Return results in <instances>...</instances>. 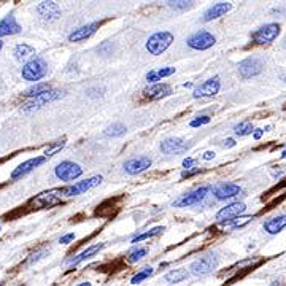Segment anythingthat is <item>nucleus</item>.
Segmentation results:
<instances>
[{
	"label": "nucleus",
	"mask_w": 286,
	"mask_h": 286,
	"mask_svg": "<svg viewBox=\"0 0 286 286\" xmlns=\"http://www.w3.org/2000/svg\"><path fill=\"white\" fill-rule=\"evenodd\" d=\"M212 186L210 185H204L197 189H194L188 194H185V196H181L180 199H177L174 202V207H191V205H196V204H201L205 197L207 194L210 192Z\"/></svg>",
	"instance_id": "nucleus-5"
},
{
	"label": "nucleus",
	"mask_w": 286,
	"mask_h": 286,
	"mask_svg": "<svg viewBox=\"0 0 286 286\" xmlns=\"http://www.w3.org/2000/svg\"><path fill=\"white\" fill-rule=\"evenodd\" d=\"M102 180H103L102 175L91 177V178H88V180H84V181H78V183L73 185V186L64 188V189H62V194H64V196H69V197L78 196V194H84L86 191H89V189L96 188L97 185H100Z\"/></svg>",
	"instance_id": "nucleus-7"
},
{
	"label": "nucleus",
	"mask_w": 286,
	"mask_h": 286,
	"mask_svg": "<svg viewBox=\"0 0 286 286\" xmlns=\"http://www.w3.org/2000/svg\"><path fill=\"white\" fill-rule=\"evenodd\" d=\"M263 72V62L258 58H246L239 62V73L243 78H253Z\"/></svg>",
	"instance_id": "nucleus-11"
},
{
	"label": "nucleus",
	"mask_w": 286,
	"mask_h": 286,
	"mask_svg": "<svg viewBox=\"0 0 286 286\" xmlns=\"http://www.w3.org/2000/svg\"><path fill=\"white\" fill-rule=\"evenodd\" d=\"M281 158H286V150H284V151L281 153Z\"/></svg>",
	"instance_id": "nucleus-46"
},
{
	"label": "nucleus",
	"mask_w": 286,
	"mask_h": 286,
	"mask_svg": "<svg viewBox=\"0 0 286 286\" xmlns=\"http://www.w3.org/2000/svg\"><path fill=\"white\" fill-rule=\"evenodd\" d=\"M78 286H91V283L86 281V283H81V284H78Z\"/></svg>",
	"instance_id": "nucleus-45"
},
{
	"label": "nucleus",
	"mask_w": 286,
	"mask_h": 286,
	"mask_svg": "<svg viewBox=\"0 0 286 286\" xmlns=\"http://www.w3.org/2000/svg\"><path fill=\"white\" fill-rule=\"evenodd\" d=\"M147 253H148L147 248H137L135 251H132L131 254H129V263H137V261H140V259L145 256Z\"/></svg>",
	"instance_id": "nucleus-34"
},
{
	"label": "nucleus",
	"mask_w": 286,
	"mask_h": 286,
	"mask_svg": "<svg viewBox=\"0 0 286 286\" xmlns=\"http://www.w3.org/2000/svg\"><path fill=\"white\" fill-rule=\"evenodd\" d=\"M13 54H15V58L18 61H27L29 58H32L35 54V51L29 45H16L15 49H13Z\"/></svg>",
	"instance_id": "nucleus-26"
},
{
	"label": "nucleus",
	"mask_w": 286,
	"mask_h": 286,
	"mask_svg": "<svg viewBox=\"0 0 286 286\" xmlns=\"http://www.w3.org/2000/svg\"><path fill=\"white\" fill-rule=\"evenodd\" d=\"M124 132H126V127L121 123H115V124H111V126H108L105 129V135L107 137H120Z\"/></svg>",
	"instance_id": "nucleus-30"
},
{
	"label": "nucleus",
	"mask_w": 286,
	"mask_h": 286,
	"mask_svg": "<svg viewBox=\"0 0 286 286\" xmlns=\"http://www.w3.org/2000/svg\"><path fill=\"white\" fill-rule=\"evenodd\" d=\"M254 131L253 129V124L251 121H242L240 124H237L236 127H234V132H236V135L239 137H243V135H248Z\"/></svg>",
	"instance_id": "nucleus-29"
},
{
	"label": "nucleus",
	"mask_w": 286,
	"mask_h": 286,
	"mask_svg": "<svg viewBox=\"0 0 286 286\" xmlns=\"http://www.w3.org/2000/svg\"><path fill=\"white\" fill-rule=\"evenodd\" d=\"M46 72H48L46 62L42 58H34L22 67V78L27 81H38L46 75Z\"/></svg>",
	"instance_id": "nucleus-2"
},
{
	"label": "nucleus",
	"mask_w": 286,
	"mask_h": 286,
	"mask_svg": "<svg viewBox=\"0 0 286 286\" xmlns=\"http://www.w3.org/2000/svg\"><path fill=\"white\" fill-rule=\"evenodd\" d=\"M143 94H145V97H148L150 100H159V99H164L167 96L172 94V88L168 84H153L150 88H147L145 91H143Z\"/></svg>",
	"instance_id": "nucleus-20"
},
{
	"label": "nucleus",
	"mask_w": 286,
	"mask_h": 286,
	"mask_svg": "<svg viewBox=\"0 0 286 286\" xmlns=\"http://www.w3.org/2000/svg\"><path fill=\"white\" fill-rule=\"evenodd\" d=\"M209 123H210V116L202 115V116H197L196 120H192V121H191V127H199V126L209 124Z\"/></svg>",
	"instance_id": "nucleus-36"
},
{
	"label": "nucleus",
	"mask_w": 286,
	"mask_h": 286,
	"mask_svg": "<svg viewBox=\"0 0 286 286\" xmlns=\"http://www.w3.org/2000/svg\"><path fill=\"white\" fill-rule=\"evenodd\" d=\"M64 145H66V140H61L59 143H58V145H54L53 148H49V150H46L45 151V156H46V158H49V156H53L54 153H58V151H61L62 148H64Z\"/></svg>",
	"instance_id": "nucleus-37"
},
{
	"label": "nucleus",
	"mask_w": 286,
	"mask_h": 286,
	"mask_svg": "<svg viewBox=\"0 0 286 286\" xmlns=\"http://www.w3.org/2000/svg\"><path fill=\"white\" fill-rule=\"evenodd\" d=\"M240 186L239 185H234V183H223L213 189V194L218 201H227L232 199L240 194Z\"/></svg>",
	"instance_id": "nucleus-17"
},
{
	"label": "nucleus",
	"mask_w": 286,
	"mask_h": 286,
	"mask_svg": "<svg viewBox=\"0 0 286 286\" xmlns=\"http://www.w3.org/2000/svg\"><path fill=\"white\" fill-rule=\"evenodd\" d=\"M2 46H4V43H2V42H0V49H2Z\"/></svg>",
	"instance_id": "nucleus-47"
},
{
	"label": "nucleus",
	"mask_w": 286,
	"mask_h": 286,
	"mask_svg": "<svg viewBox=\"0 0 286 286\" xmlns=\"http://www.w3.org/2000/svg\"><path fill=\"white\" fill-rule=\"evenodd\" d=\"M49 253V250H42V251H38L37 254H32L31 256V259H29V263L32 264V263H35V261H38V259H42L43 256H46Z\"/></svg>",
	"instance_id": "nucleus-38"
},
{
	"label": "nucleus",
	"mask_w": 286,
	"mask_h": 286,
	"mask_svg": "<svg viewBox=\"0 0 286 286\" xmlns=\"http://www.w3.org/2000/svg\"><path fill=\"white\" fill-rule=\"evenodd\" d=\"M286 227V215H280L275 218H270L264 223V231L269 234H278Z\"/></svg>",
	"instance_id": "nucleus-23"
},
{
	"label": "nucleus",
	"mask_w": 286,
	"mask_h": 286,
	"mask_svg": "<svg viewBox=\"0 0 286 286\" xmlns=\"http://www.w3.org/2000/svg\"><path fill=\"white\" fill-rule=\"evenodd\" d=\"M59 194H62V189H54V191L42 192V194H38L37 197H34L31 204L37 205V209H45V207L56 205L59 202Z\"/></svg>",
	"instance_id": "nucleus-14"
},
{
	"label": "nucleus",
	"mask_w": 286,
	"mask_h": 286,
	"mask_svg": "<svg viewBox=\"0 0 286 286\" xmlns=\"http://www.w3.org/2000/svg\"><path fill=\"white\" fill-rule=\"evenodd\" d=\"M0 286H2V284H0Z\"/></svg>",
	"instance_id": "nucleus-49"
},
{
	"label": "nucleus",
	"mask_w": 286,
	"mask_h": 286,
	"mask_svg": "<svg viewBox=\"0 0 286 286\" xmlns=\"http://www.w3.org/2000/svg\"><path fill=\"white\" fill-rule=\"evenodd\" d=\"M280 32H281L280 24H267L263 25L261 29H258L256 32H253L251 37L256 45H269L280 35Z\"/></svg>",
	"instance_id": "nucleus-4"
},
{
	"label": "nucleus",
	"mask_w": 286,
	"mask_h": 286,
	"mask_svg": "<svg viewBox=\"0 0 286 286\" xmlns=\"http://www.w3.org/2000/svg\"><path fill=\"white\" fill-rule=\"evenodd\" d=\"M175 73V69L174 67H164V69H159V70H151L147 73V81L148 83H158L161 81L162 78H167Z\"/></svg>",
	"instance_id": "nucleus-25"
},
{
	"label": "nucleus",
	"mask_w": 286,
	"mask_h": 286,
	"mask_svg": "<svg viewBox=\"0 0 286 286\" xmlns=\"http://www.w3.org/2000/svg\"><path fill=\"white\" fill-rule=\"evenodd\" d=\"M37 13L43 21H56L61 16V8L56 2H40L37 5Z\"/></svg>",
	"instance_id": "nucleus-13"
},
{
	"label": "nucleus",
	"mask_w": 286,
	"mask_h": 286,
	"mask_svg": "<svg viewBox=\"0 0 286 286\" xmlns=\"http://www.w3.org/2000/svg\"><path fill=\"white\" fill-rule=\"evenodd\" d=\"M213 158H215V153L213 151H205L204 153V159L205 161H212Z\"/></svg>",
	"instance_id": "nucleus-42"
},
{
	"label": "nucleus",
	"mask_w": 286,
	"mask_h": 286,
	"mask_svg": "<svg viewBox=\"0 0 286 286\" xmlns=\"http://www.w3.org/2000/svg\"><path fill=\"white\" fill-rule=\"evenodd\" d=\"M83 175V168L70 161H64L56 167V177L62 181H73Z\"/></svg>",
	"instance_id": "nucleus-8"
},
{
	"label": "nucleus",
	"mask_w": 286,
	"mask_h": 286,
	"mask_svg": "<svg viewBox=\"0 0 286 286\" xmlns=\"http://www.w3.org/2000/svg\"><path fill=\"white\" fill-rule=\"evenodd\" d=\"M218 266V261H216V258L213 256H204L201 259H197V261H194L189 267V270L192 272L194 275H207V274H210L212 270H215Z\"/></svg>",
	"instance_id": "nucleus-9"
},
{
	"label": "nucleus",
	"mask_w": 286,
	"mask_h": 286,
	"mask_svg": "<svg viewBox=\"0 0 286 286\" xmlns=\"http://www.w3.org/2000/svg\"><path fill=\"white\" fill-rule=\"evenodd\" d=\"M48 91H49V86L45 84V83H42V84H35V86L29 88L24 94L25 96H31V97H37V96H42V94L48 93Z\"/></svg>",
	"instance_id": "nucleus-31"
},
{
	"label": "nucleus",
	"mask_w": 286,
	"mask_h": 286,
	"mask_svg": "<svg viewBox=\"0 0 286 286\" xmlns=\"http://www.w3.org/2000/svg\"><path fill=\"white\" fill-rule=\"evenodd\" d=\"M73 239H75V234H73V232H70V234H67V236H62V237L59 239V242H61L62 245H66V243L72 242Z\"/></svg>",
	"instance_id": "nucleus-39"
},
{
	"label": "nucleus",
	"mask_w": 286,
	"mask_h": 286,
	"mask_svg": "<svg viewBox=\"0 0 286 286\" xmlns=\"http://www.w3.org/2000/svg\"><path fill=\"white\" fill-rule=\"evenodd\" d=\"M167 4H168V7L174 8V10L185 11V10H189L194 2H167Z\"/></svg>",
	"instance_id": "nucleus-35"
},
{
	"label": "nucleus",
	"mask_w": 286,
	"mask_h": 286,
	"mask_svg": "<svg viewBox=\"0 0 286 286\" xmlns=\"http://www.w3.org/2000/svg\"><path fill=\"white\" fill-rule=\"evenodd\" d=\"M263 134H264L263 129H254V134H253V137H254L256 140H259V138L263 137Z\"/></svg>",
	"instance_id": "nucleus-43"
},
{
	"label": "nucleus",
	"mask_w": 286,
	"mask_h": 286,
	"mask_svg": "<svg viewBox=\"0 0 286 286\" xmlns=\"http://www.w3.org/2000/svg\"><path fill=\"white\" fill-rule=\"evenodd\" d=\"M172 42H174V35L170 32L167 31L156 32L147 40V51L153 56H159L172 45Z\"/></svg>",
	"instance_id": "nucleus-1"
},
{
	"label": "nucleus",
	"mask_w": 286,
	"mask_h": 286,
	"mask_svg": "<svg viewBox=\"0 0 286 286\" xmlns=\"http://www.w3.org/2000/svg\"><path fill=\"white\" fill-rule=\"evenodd\" d=\"M45 161H46V156H38V158H32V159H29V161L22 162L21 165H18L16 170H13L11 178H13V180H18V178L24 177L25 174H29V172L34 170V168H37L38 165H42Z\"/></svg>",
	"instance_id": "nucleus-15"
},
{
	"label": "nucleus",
	"mask_w": 286,
	"mask_h": 286,
	"mask_svg": "<svg viewBox=\"0 0 286 286\" xmlns=\"http://www.w3.org/2000/svg\"><path fill=\"white\" fill-rule=\"evenodd\" d=\"M97 27H99V22H91V24L83 25V27L73 31L69 35V42H83V40H86V38H89L91 35H94Z\"/></svg>",
	"instance_id": "nucleus-21"
},
{
	"label": "nucleus",
	"mask_w": 286,
	"mask_h": 286,
	"mask_svg": "<svg viewBox=\"0 0 286 286\" xmlns=\"http://www.w3.org/2000/svg\"><path fill=\"white\" fill-rule=\"evenodd\" d=\"M199 172H201V168H192V170H185L183 174H181V177H183V178L192 177V175H196V174H199Z\"/></svg>",
	"instance_id": "nucleus-40"
},
{
	"label": "nucleus",
	"mask_w": 286,
	"mask_h": 286,
	"mask_svg": "<svg viewBox=\"0 0 286 286\" xmlns=\"http://www.w3.org/2000/svg\"><path fill=\"white\" fill-rule=\"evenodd\" d=\"M231 8H232V4H229V2H218L204 13V21L209 22V21L224 16L227 11H231Z\"/></svg>",
	"instance_id": "nucleus-19"
},
{
	"label": "nucleus",
	"mask_w": 286,
	"mask_h": 286,
	"mask_svg": "<svg viewBox=\"0 0 286 286\" xmlns=\"http://www.w3.org/2000/svg\"><path fill=\"white\" fill-rule=\"evenodd\" d=\"M250 221H253V216H240L237 219H231V221H226L224 226H229L232 229H237V227H243L245 224H248Z\"/></svg>",
	"instance_id": "nucleus-32"
},
{
	"label": "nucleus",
	"mask_w": 286,
	"mask_h": 286,
	"mask_svg": "<svg viewBox=\"0 0 286 286\" xmlns=\"http://www.w3.org/2000/svg\"><path fill=\"white\" fill-rule=\"evenodd\" d=\"M245 210H246V205L243 202H232L216 213V219L219 221V223H226V221L239 218Z\"/></svg>",
	"instance_id": "nucleus-10"
},
{
	"label": "nucleus",
	"mask_w": 286,
	"mask_h": 286,
	"mask_svg": "<svg viewBox=\"0 0 286 286\" xmlns=\"http://www.w3.org/2000/svg\"><path fill=\"white\" fill-rule=\"evenodd\" d=\"M62 96H64L62 91H53V89H49L48 93H45V94H42V96H37V97H34L32 100L25 102L24 105H22V108H21V111H22V113H32V111H35V110H38V108H42L43 105H46V103L61 99Z\"/></svg>",
	"instance_id": "nucleus-3"
},
{
	"label": "nucleus",
	"mask_w": 286,
	"mask_h": 286,
	"mask_svg": "<svg viewBox=\"0 0 286 286\" xmlns=\"http://www.w3.org/2000/svg\"><path fill=\"white\" fill-rule=\"evenodd\" d=\"M151 165V159L150 158H135V159H129L124 162V170L129 174V175H137L143 170H147V168H150Z\"/></svg>",
	"instance_id": "nucleus-18"
},
{
	"label": "nucleus",
	"mask_w": 286,
	"mask_h": 286,
	"mask_svg": "<svg viewBox=\"0 0 286 286\" xmlns=\"http://www.w3.org/2000/svg\"><path fill=\"white\" fill-rule=\"evenodd\" d=\"M234 145H236V141H234L232 138H227V140L224 141V147H227V148H232Z\"/></svg>",
	"instance_id": "nucleus-44"
},
{
	"label": "nucleus",
	"mask_w": 286,
	"mask_h": 286,
	"mask_svg": "<svg viewBox=\"0 0 286 286\" xmlns=\"http://www.w3.org/2000/svg\"><path fill=\"white\" fill-rule=\"evenodd\" d=\"M102 248H103V243H99V245H93V246H89V248H88L86 251H83L81 254L75 256L73 259H69L67 264H69V266H76V264H80V263H83V261H84V259H88V258H91V256H94L96 253H99Z\"/></svg>",
	"instance_id": "nucleus-24"
},
{
	"label": "nucleus",
	"mask_w": 286,
	"mask_h": 286,
	"mask_svg": "<svg viewBox=\"0 0 286 286\" xmlns=\"http://www.w3.org/2000/svg\"><path fill=\"white\" fill-rule=\"evenodd\" d=\"M19 32H21V25L16 22V19L13 15H8L0 21V37L15 35V34H19Z\"/></svg>",
	"instance_id": "nucleus-22"
},
{
	"label": "nucleus",
	"mask_w": 286,
	"mask_h": 286,
	"mask_svg": "<svg viewBox=\"0 0 286 286\" xmlns=\"http://www.w3.org/2000/svg\"><path fill=\"white\" fill-rule=\"evenodd\" d=\"M21 286H25V284H21Z\"/></svg>",
	"instance_id": "nucleus-48"
},
{
	"label": "nucleus",
	"mask_w": 286,
	"mask_h": 286,
	"mask_svg": "<svg viewBox=\"0 0 286 286\" xmlns=\"http://www.w3.org/2000/svg\"><path fill=\"white\" fill-rule=\"evenodd\" d=\"M219 88H221V83H219V78L215 76V78H210V80H207L205 83H202L201 86H197L194 89L192 96L196 99H201V97H212L215 94L219 93Z\"/></svg>",
	"instance_id": "nucleus-12"
},
{
	"label": "nucleus",
	"mask_w": 286,
	"mask_h": 286,
	"mask_svg": "<svg viewBox=\"0 0 286 286\" xmlns=\"http://www.w3.org/2000/svg\"><path fill=\"white\" fill-rule=\"evenodd\" d=\"M194 159H191V158H186L185 161H183V167L186 168V170H189V168H192V165H194Z\"/></svg>",
	"instance_id": "nucleus-41"
},
{
	"label": "nucleus",
	"mask_w": 286,
	"mask_h": 286,
	"mask_svg": "<svg viewBox=\"0 0 286 286\" xmlns=\"http://www.w3.org/2000/svg\"><path fill=\"white\" fill-rule=\"evenodd\" d=\"M188 46L192 49H197V51H204V49H209L216 43V38L213 34L207 32V31H199L196 34H192L188 38Z\"/></svg>",
	"instance_id": "nucleus-6"
},
{
	"label": "nucleus",
	"mask_w": 286,
	"mask_h": 286,
	"mask_svg": "<svg viewBox=\"0 0 286 286\" xmlns=\"http://www.w3.org/2000/svg\"><path fill=\"white\" fill-rule=\"evenodd\" d=\"M161 232H164V227H162V226H158V227H154V229H150V231H147V232H143V234H138V236H135V237L132 239V243H138V242H141V240L151 239V237L158 236V234H161Z\"/></svg>",
	"instance_id": "nucleus-28"
},
{
	"label": "nucleus",
	"mask_w": 286,
	"mask_h": 286,
	"mask_svg": "<svg viewBox=\"0 0 286 286\" xmlns=\"http://www.w3.org/2000/svg\"><path fill=\"white\" fill-rule=\"evenodd\" d=\"M189 148V145L181 138H167L161 143V151L164 154H180L185 153Z\"/></svg>",
	"instance_id": "nucleus-16"
},
{
	"label": "nucleus",
	"mask_w": 286,
	"mask_h": 286,
	"mask_svg": "<svg viewBox=\"0 0 286 286\" xmlns=\"http://www.w3.org/2000/svg\"><path fill=\"white\" fill-rule=\"evenodd\" d=\"M186 278H188V270L186 269H177V270L168 272V274L165 275V280L168 283H180Z\"/></svg>",
	"instance_id": "nucleus-27"
},
{
	"label": "nucleus",
	"mask_w": 286,
	"mask_h": 286,
	"mask_svg": "<svg viewBox=\"0 0 286 286\" xmlns=\"http://www.w3.org/2000/svg\"><path fill=\"white\" fill-rule=\"evenodd\" d=\"M151 275H153V269H151V267H145V269H141L137 275H134V277H132L131 283H132V284H138V283H141L143 280L150 278Z\"/></svg>",
	"instance_id": "nucleus-33"
}]
</instances>
